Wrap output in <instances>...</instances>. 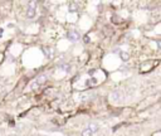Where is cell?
I'll return each mask as SVG.
<instances>
[{
	"instance_id": "12",
	"label": "cell",
	"mask_w": 161,
	"mask_h": 136,
	"mask_svg": "<svg viewBox=\"0 0 161 136\" xmlns=\"http://www.w3.org/2000/svg\"><path fill=\"white\" fill-rule=\"evenodd\" d=\"M83 42H84V43H90V37H88V36H84V37H83Z\"/></svg>"
},
{
	"instance_id": "8",
	"label": "cell",
	"mask_w": 161,
	"mask_h": 136,
	"mask_svg": "<svg viewBox=\"0 0 161 136\" xmlns=\"http://www.w3.org/2000/svg\"><path fill=\"white\" fill-rule=\"evenodd\" d=\"M62 71H64L66 73H69L71 72V66L68 64V63H59V66H58Z\"/></svg>"
},
{
	"instance_id": "7",
	"label": "cell",
	"mask_w": 161,
	"mask_h": 136,
	"mask_svg": "<svg viewBox=\"0 0 161 136\" xmlns=\"http://www.w3.org/2000/svg\"><path fill=\"white\" fill-rule=\"evenodd\" d=\"M43 53H44V55H46L47 58H52L53 57V49L52 48H43Z\"/></svg>"
},
{
	"instance_id": "6",
	"label": "cell",
	"mask_w": 161,
	"mask_h": 136,
	"mask_svg": "<svg viewBox=\"0 0 161 136\" xmlns=\"http://www.w3.org/2000/svg\"><path fill=\"white\" fill-rule=\"evenodd\" d=\"M46 82H47V76H44V74L39 76V77L37 78V81H35L37 86H42V85H44Z\"/></svg>"
},
{
	"instance_id": "2",
	"label": "cell",
	"mask_w": 161,
	"mask_h": 136,
	"mask_svg": "<svg viewBox=\"0 0 161 136\" xmlns=\"http://www.w3.org/2000/svg\"><path fill=\"white\" fill-rule=\"evenodd\" d=\"M122 97H123V93H122L121 90H115L113 92L109 95V98L113 100V101H116V102H117V101H121Z\"/></svg>"
},
{
	"instance_id": "14",
	"label": "cell",
	"mask_w": 161,
	"mask_h": 136,
	"mask_svg": "<svg viewBox=\"0 0 161 136\" xmlns=\"http://www.w3.org/2000/svg\"><path fill=\"white\" fill-rule=\"evenodd\" d=\"M92 82H93V83H96V78H92ZM90 81H87V86H90Z\"/></svg>"
},
{
	"instance_id": "13",
	"label": "cell",
	"mask_w": 161,
	"mask_h": 136,
	"mask_svg": "<svg viewBox=\"0 0 161 136\" xmlns=\"http://www.w3.org/2000/svg\"><path fill=\"white\" fill-rule=\"evenodd\" d=\"M94 73H96V69H91V71L88 72V74H90V76H94Z\"/></svg>"
},
{
	"instance_id": "4",
	"label": "cell",
	"mask_w": 161,
	"mask_h": 136,
	"mask_svg": "<svg viewBox=\"0 0 161 136\" xmlns=\"http://www.w3.org/2000/svg\"><path fill=\"white\" fill-rule=\"evenodd\" d=\"M118 55H120V58H121V61H122V62H125V63H126V62H128V61H130V54L127 53V52H123V51H121V52L118 53Z\"/></svg>"
},
{
	"instance_id": "1",
	"label": "cell",
	"mask_w": 161,
	"mask_h": 136,
	"mask_svg": "<svg viewBox=\"0 0 161 136\" xmlns=\"http://www.w3.org/2000/svg\"><path fill=\"white\" fill-rule=\"evenodd\" d=\"M67 38L69 39L71 42H78L79 40V38H81V34H79V32L78 30H76V29H71L69 32L67 33Z\"/></svg>"
},
{
	"instance_id": "9",
	"label": "cell",
	"mask_w": 161,
	"mask_h": 136,
	"mask_svg": "<svg viewBox=\"0 0 161 136\" xmlns=\"http://www.w3.org/2000/svg\"><path fill=\"white\" fill-rule=\"evenodd\" d=\"M68 8H69V9H68V10H69V13H76V12H78V6H77V4H74V3H71Z\"/></svg>"
},
{
	"instance_id": "11",
	"label": "cell",
	"mask_w": 161,
	"mask_h": 136,
	"mask_svg": "<svg viewBox=\"0 0 161 136\" xmlns=\"http://www.w3.org/2000/svg\"><path fill=\"white\" fill-rule=\"evenodd\" d=\"M156 45H157V49L161 51V39H157L156 40Z\"/></svg>"
},
{
	"instance_id": "3",
	"label": "cell",
	"mask_w": 161,
	"mask_h": 136,
	"mask_svg": "<svg viewBox=\"0 0 161 136\" xmlns=\"http://www.w3.org/2000/svg\"><path fill=\"white\" fill-rule=\"evenodd\" d=\"M25 15H26V18L33 19L34 16L37 15V9L34 8V6H29L28 5V8H26V12H25Z\"/></svg>"
},
{
	"instance_id": "5",
	"label": "cell",
	"mask_w": 161,
	"mask_h": 136,
	"mask_svg": "<svg viewBox=\"0 0 161 136\" xmlns=\"http://www.w3.org/2000/svg\"><path fill=\"white\" fill-rule=\"evenodd\" d=\"M87 128H88V130H91V132H92V134H96V132H98V130H100V127H98V125L97 124H94V122H92V124H90V125H88V126H87Z\"/></svg>"
},
{
	"instance_id": "10",
	"label": "cell",
	"mask_w": 161,
	"mask_h": 136,
	"mask_svg": "<svg viewBox=\"0 0 161 136\" xmlns=\"http://www.w3.org/2000/svg\"><path fill=\"white\" fill-rule=\"evenodd\" d=\"M81 136H93V134L91 132V130H88L87 127L84 128V130H82V132H81Z\"/></svg>"
}]
</instances>
